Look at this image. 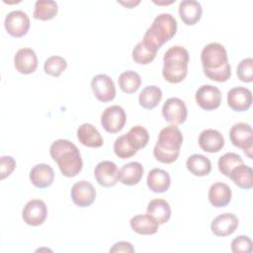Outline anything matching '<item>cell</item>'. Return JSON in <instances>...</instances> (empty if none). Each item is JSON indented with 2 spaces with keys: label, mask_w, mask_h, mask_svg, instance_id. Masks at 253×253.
<instances>
[{
  "label": "cell",
  "mask_w": 253,
  "mask_h": 253,
  "mask_svg": "<svg viewBox=\"0 0 253 253\" xmlns=\"http://www.w3.org/2000/svg\"><path fill=\"white\" fill-rule=\"evenodd\" d=\"M201 61L205 75L216 82H225L231 76V67L228 63L227 52L218 42L207 44L201 52Z\"/></svg>",
  "instance_id": "obj_1"
},
{
  "label": "cell",
  "mask_w": 253,
  "mask_h": 253,
  "mask_svg": "<svg viewBox=\"0 0 253 253\" xmlns=\"http://www.w3.org/2000/svg\"><path fill=\"white\" fill-rule=\"evenodd\" d=\"M49 154L65 177H75L82 170L83 161L80 151L73 142L67 139L53 141L49 148Z\"/></svg>",
  "instance_id": "obj_2"
},
{
  "label": "cell",
  "mask_w": 253,
  "mask_h": 253,
  "mask_svg": "<svg viewBox=\"0 0 253 253\" xmlns=\"http://www.w3.org/2000/svg\"><path fill=\"white\" fill-rule=\"evenodd\" d=\"M183 142V134L178 126L170 125L159 132L153 148V156L159 162L170 164L177 160Z\"/></svg>",
  "instance_id": "obj_3"
},
{
  "label": "cell",
  "mask_w": 253,
  "mask_h": 253,
  "mask_svg": "<svg viewBox=\"0 0 253 253\" xmlns=\"http://www.w3.org/2000/svg\"><path fill=\"white\" fill-rule=\"evenodd\" d=\"M189 52L181 45L171 46L163 56L162 75L170 83L182 82L188 73Z\"/></svg>",
  "instance_id": "obj_4"
},
{
  "label": "cell",
  "mask_w": 253,
  "mask_h": 253,
  "mask_svg": "<svg viewBox=\"0 0 253 253\" xmlns=\"http://www.w3.org/2000/svg\"><path fill=\"white\" fill-rule=\"evenodd\" d=\"M176 32V19L169 13H162L154 18L151 26L146 30L142 42L158 50L175 36Z\"/></svg>",
  "instance_id": "obj_5"
},
{
  "label": "cell",
  "mask_w": 253,
  "mask_h": 253,
  "mask_svg": "<svg viewBox=\"0 0 253 253\" xmlns=\"http://www.w3.org/2000/svg\"><path fill=\"white\" fill-rule=\"evenodd\" d=\"M229 138L234 146L242 149L248 157H252L253 130L250 125L246 123H237L233 125L229 130Z\"/></svg>",
  "instance_id": "obj_6"
},
{
  "label": "cell",
  "mask_w": 253,
  "mask_h": 253,
  "mask_svg": "<svg viewBox=\"0 0 253 253\" xmlns=\"http://www.w3.org/2000/svg\"><path fill=\"white\" fill-rule=\"evenodd\" d=\"M126 122V112L119 105H113L106 108L101 115V125L103 128L110 133L121 131L124 128Z\"/></svg>",
  "instance_id": "obj_7"
},
{
  "label": "cell",
  "mask_w": 253,
  "mask_h": 253,
  "mask_svg": "<svg viewBox=\"0 0 253 253\" xmlns=\"http://www.w3.org/2000/svg\"><path fill=\"white\" fill-rule=\"evenodd\" d=\"M4 27L10 36L14 38L24 37L30 29L29 16L21 10L11 11L5 17Z\"/></svg>",
  "instance_id": "obj_8"
},
{
  "label": "cell",
  "mask_w": 253,
  "mask_h": 253,
  "mask_svg": "<svg viewBox=\"0 0 253 253\" xmlns=\"http://www.w3.org/2000/svg\"><path fill=\"white\" fill-rule=\"evenodd\" d=\"M47 216V208L43 201L34 199L29 201L22 211L24 221L32 226H39L42 224Z\"/></svg>",
  "instance_id": "obj_9"
},
{
  "label": "cell",
  "mask_w": 253,
  "mask_h": 253,
  "mask_svg": "<svg viewBox=\"0 0 253 253\" xmlns=\"http://www.w3.org/2000/svg\"><path fill=\"white\" fill-rule=\"evenodd\" d=\"M162 116L171 125H182L188 116L187 107L179 98H169L162 107Z\"/></svg>",
  "instance_id": "obj_10"
},
{
  "label": "cell",
  "mask_w": 253,
  "mask_h": 253,
  "mask_svg": "<svg viewBox=\"0 0 253 253\" xmlns=\"http://www.w3.org/2000/svg\"><path fill=\"white\" fill-rule=\"evenodd\" d=\"M91 88L98 101L107 103L115 99L116 87L114 81L106 74H98L92 78Z\"/></svg>",
  "instance_id": "obj_11"
},
{
  "label": "cell",
  "mask_w": 253,
  "mask_h": 253,
  "mask_svg": "<svg viewBox=\"0 0 253 253\" xmlns=\"http://www.w3.org/2000/svg\"><path fill=\"white\" fill-rule=\"evenodd\" d=\"M195 99L202 109L212 111L217 109L221 103V92L215 86L203 85L197 90Z\"/></svg>",
  "instance_id": "obj_12"
},
{
  "label": "cell",
  "mask_w": 253,
  "mask_h": 253,
  "mask_svg": "<svg viewBox=\"0 0 253 253\" xmlns=\"http://www.w3.org/2000/svg\"><path fill=\"white\" fill-rule=\"evenodd\" d=\"M120 170L117 165L109 160L99 162L94 169V176L99 185L110 188L115 186L119 181Z\"/></svg>",
  "instance_id": "obj_13"
},
{
  "label": "cell",
  "mask_w": 253,
  "mask_h": 253,
  "mask_svg": "<svg viewBox=\"0 0 253 253\" xmlns=\"http://www.w3.org/2000/svg\"><path fill=\"white\" fill-rule=\"evenodd\" d=\"M72 202L80 208L91 206L96 199V190L94 186L85 180L76 182L71 188Z\"/></svg>",
  "instance_id": "obj_14"
},
{
  "label": "cell",
  "mask_w": 253,
  "mask_h": 253,
  "mask_svg": "<svg viewBox=\"0 0 253 253\" xmlns=\"http://www.w3.org/2000/svg\"><path fill=\"white\" fill-rule=\"evenodd\" d=\"M239 220L237 216L231 212H225L213 218L211 224V232L220 237L231 235L238 227Z\"/></svg>",
  "instance_id": "obj_15"
},
{
  "label": "cell",
  "mask_w": 253,
  "mask_h": 253,
  "mask_svg": "<svg viewBox=\"0 0 253 253\" xmlns=\"http://www.w3.org/2000/svg\"><path fill=\"white\" fill-rule=\"evenodd\" d=\"M252 104V93L248 88L238 86L227 93V105L235 112L247 111Z\"/></svg>",
  "instance_id": "obj_16"
},
{
  "label": "cell",
  "mask_w": 253,
  "mask_h": 253,
  "mask_svg": "<svg viewBox=\"0 0 253 253\" xmlns=\"http://www.w3.org/2000/svg\"><path fill=\"white\" fill-rule=\"evenodd\" d=\"M14 66L22 74H31L38 67V57L36 52L30 47L20 48L14 56Z\"/></svg>",
  "instance_id": "obj_17"
},
{
  "label": "cell",
  "mask_w": 253,
  "mask_h": 253,
  "mask_svg": "<svg viewBox=\"0 0 253 253\" xmlns=\"http://www.w3.org/2000/svg\"><path fill=\"white\" fill-rule=\"evenodd\" d=\"M199 146L205 152L215 153L224 146L223 135L216 129L208 128L203 130L198 138Z\"/></svg>",
  "instance_id": "obj_18"
},
{
  "label": "cell",
  "mask_w": 253,
  "mask_h": 253,
  "mask_svg": "<svg viewBox=\"0 0 253 253\" xmlns=\"http://www.w3.org/2000/svg\"><path fill=\"white\" fill-rule=\"evenodd\" d=\"M178 12L181 20L185 25L193 26L201 20L203 8L200 2L198 1L183 0L179 4Z\"/></svg>",
  "instance_id": "obj_19"
},
{
  "label": "cell",
  "mask_w": 253,
  "mask_h": 253,
  "mask_svg": "<svg viewBox=\"0 0 253 253\" xmlns=\"http://www.w3.org/2000/svg\"><path fill=\"white\" fill-rule=\"evenodd\" d=\"M30 180L32 184L40 189L49 187L54 180L53 169L44 163L35 165L30 171Z\"/></svg>",
  "instance_id": "obj_20"
},
{
  "label": "cell",
  "mask_w": 253,
  "mask_h": 253,
  "mask_svg": "<svg viewBox=\"0 0 253 253\" xmlns=\"http://www.w3.org/2000/svg\"><path fill=\"white\" fill-rule=\"evenodd\" d=\"M129 225L134 232L141 235L155 234L159 227L158 221L148 213L132 216L129 220Z\"/></svg>",
  "instance_id": "obj_21"
},
{
  "label": "cell",
  "mask_w": 253,
  "mask_h": 253,
  "mask_svg": "<svg viewBox=\"0 0 253 253\" xmlns=\"http://www.w3.org/2000/svg\"><path fill=\"white\" fill-rule=\"evenodd\" d=\"M79 142L87 147H101L104 143L103 137L98 129L91 124H82L77 129Z\"/></svg>",
  "instance_id": "obj_22"
},
{
  "label": "cell",
  "mask_w": 253,
  "mask_h": 253,
  "mask_svg": "<svg viewBox=\"0 0 253 253\" xmlns=\"http://www.w3.org/2000/svg\"><path fill=\"white\" fill-rule=\"evenodd\" d=\"M231 189L222 182L213 183L209 190V201L215 208H223L231 201Z\"/></svg>",
  "instance_id": "obj_23"
},
{
  "label": "cell",
  "mask_w": 253,
  "mask_h": 253,
  "mask_svg": "<svg viewBox=\"0 0 253 253\" xmlns=\"http://www.w3.org/2000/svg\"><path fill=\"white\" fill-rule=\"evenodd\" d=\"M146 183L150 191L154 193H164L169 189L171 179L169 173L165 170L160 168H154L149 171Z\"/></svg>",
  "instance_id": "obj_24"
},
{
  "label": "cell",
  "mask_w": 253,
  "mask_h": 253,
  "mask_svg": "<svg viewBox=\"0 0 253 253\" xmlns=\"http://www.w3.org/2000/svg\"><path fill=\"white\" fill-rule=\"evenodd\" d=\"M144 169L139 162H129L125 164L119 174V181L126 186H133L140 182Z\"/></svg>",
  "instance_id": "obj_25"
},
{
  "label": "cell",
  "mask_w": 253,
  "mask_h": 253,
  "mask_svg": "<svg viewBox=\"0 0 253 253\" xmlns=\"http://www.w3.org/2000/svg\"><path fill=\"white\" fill-rule=\"evenodd\" d=\"M147 213L154 217L159 224L166 223L171 216V208L163 199H154L148 203Z\"/></svg>",
  "instance_id": "obj_26"
},
{
  "label": "cell",
  "mask_w": 253,
  "mask_h": 253,
  "mask_svg": "<svg viewBox=\"0 0 253 253\" xmlns=\"http://www.w3.org/2000/svg\"><path fill=\"white\" fill-rule=\"evenodd\" d=\"M233 183L241 189H251L253 186V171L252 168L244 163L234 167L229 175Z\"/></svg>",
  "instance_id": "obj_27"
},
{
  "label": "cell",
  "mask_w": 253,
  "mask_h": 253,
  "mask_svg": "<svg viewBox=\"0 0 253 253\" xmlns=\"http://www.w3.org/2000/svg\"><path fill=\"white\" fill-rule=\"evenodd\" d=\"M186 167L195 176H206L211 171V160L202 154H193L186 161Z\"/></svg>",
  "instance_id": "obj_28"
},
{
  "label": "cell",
  "mask_w": 253,
  "mask_h": 253,
  "mask_svg": "<svg viewBox=\"0 0 253 253\" xmlns=\"http://www.w3.org/2000/svg\"><path fill=\"white\" fill-rule=\"evenodd\" d=\"M162 99V91L155 85H149L142 89L138 96L139 105L146 109L152 110L158 106Z\"/></svg>",
  "instance_id": "obj_29"
},
{
  "label": "cell",
  "mask_w": 253,
  "mask_h": 253,
  "mask_svg": "<svg viewBox=\"0 0 253 253\" xmlns=\"http://www.w3.org/2000/svg\"><path fill=\"white\" fill-rule=\"evenodd\" d=\"M58 12V6L52 0H38L35 3V10L33 16L37 20L47 21L53 19Z\"/></svg>",
  "instance_id": "obj_30"
},
{
  "label": "cell",
  "mask_w": 253,
  "mask_h": 253,
  "mask_svg": "<svg viewBox=\"0 0 253 253\" xmlns=\"http://www.w3.org/2000/svg\"><path fill=\"white\" fill-rule=\"evenodd\" d=\"M119 86L123 92L126 94L135 93L141 84V78L135 71L126 70L119 76Z\"/></svg>",
  "instance_id": "obj_31"
},
{
  "label": "cell",
  "mask_w": 253,
  "mask_h": 253,
  "mask_svg": "<svg viewBox=\"0 0 253 253\" xmlns=\"http://www.w3.org/2000/svg\"><path fill=\"white\" fill-rule=\"evenodd\" d=\"M156 53H157V50L155 48L149 46L148 44H146L141 41L133 47L131 55L134 62L145 65L153 61V59L156 56Z\"/></svg>",
  "instance_id": "obj_32"
},
{
  "label": "cell",
  "mask_w": 253,
  "mask_h": 253,
  "mask_svg": "<svg viewBox=\"0 0 253 253\" xmlns=\"http://www.w3.org/2000/svg\"><path fill=\"white\" fill-rule=\"evenodd\" d=\"M132 146L138 151L145 147L149 141V133L147 129L141 126H132L127 133H126Z\"/></svg>",
  "instance_id": "obj_33"
},
{
  "label": "cell",
  "mask_w": 253,
  "mask_h": 253,
  "mask_svg": "<svg viewBox=\"0 0 253 253\" xmlns=\"http://www.w3.org/2000/svg\"><path fill=\"white\" fill-rule=\"evenodd\" d=\"M242 163H244V162L240 155H238L234 152H227L219 157L217 166H218V170L221 172V174H223L224 176L229 178L231 170L234 167H236Z\"/></svg>",
  "instance_id": "obj_34"
},
{
  "label": "cell",
  "mask_w": 253,
  "mask_h": 253,
  "mask_svg": "<svg viewBox=\"0 0 253 253\" xmlns=\"http://www.w3.org/2000/svg\"><path fill=\"white\" fill-rule=\"evenodd\" d=\"M114 152L119 158L126 159L133 156L137 152V150L132 146L126 134H123L115 140Z\"/></svg>",
  "instance_id": "obj_35"
},
{
  "label": "cell",
  "mask_w": 253,
  "mask_h": 253,
  "mask_svg": "<svg viewBox=\"0 0 253 253\" xmlns=\"http://www.w3.org/2000/svg\"><path fill=\"white\" fill-rule=\"evenodd\" d=\"M67 67V62L62 56L52 55L48 57L43 64V70L46 74L58 77Z\"/></svg>",
  "instance_id": "obj_36"
},
{
  "label": "cell",
  "mask_w": 253,
  "mask_h": 253,
  "mask_svg": "<svg viewBox=\"0 0 253 253\" xmlns=\"http://www.w3.org/2000/svg\"><path fill=\"white\" fill-rule=\"evenodd\" d=\"M252 70H253V59L251 57L242 59L238 63L237 69H236V74L238 79L245 83L252 82L253 80Z\"/></svg>",
  "instance_id": "obj_37"
},
{
  "label": "cell",
  "mask_w": 253,
  "mask_h": 253,
  "mask_svg": "<svg viewBox=\"0 0 253 253\" xmlns=\"http://www.w3.org/2000/svg\"><path fill=\"white\" fill-rule=\"evenodd\" d=\"M231 250L234 253H250L252 251V241L246 235H239L231 241Z\"/></svg>",
  "instance_id": "obj_38"
},
{
  "label": "cell",
  "mask_w": 253,
  "mask_h": 253,
  "mask_svg": "<svg viewBox=\"0 0 253 253\" xmlns=\"http://www.w3.org/2000/svg\"><path fill=\"white\" fill-rule=\"evenodd\" d=\"M16 168V161L12 156H2L0 158V178L1 180L10 176Z\"/></svg>",
  "instance_id": "obj_39"
},
{
  "label": "cell",
  "mask_w": 253,
  "mask_h": 253,
  "mask_svg": "<svg viewBox=\"0 0 253 253\" xmlns=\"http://www.w3.org/2000/svg\"><path fill=\"white\" fill-rule=\"evenodd\" d=\"M120 253V252H126V253H132L134 252V248L131 243L126 242V241H119L115 243L111 248H110V253Z\"/></svg>",
  "instance_id": "obj_40"
},
{
  "label": "cell",
  "mask_w": 253,
  "mask_h": 253,
  "mask_svg": "<svg viewBox=\"0 0 253 253\" xmlns=\"http://www.w3.org/2000/svg\"><path fill=\"white\" fill-rule=\"evenodd\" d=\"M139 2L140 1H136V2H133V1H130V2H120L121 4H123V5H125V6H126L127 8H132L133 6H135L136 4H139Z\"/></svg>",
  "instance_id": "obj_41"
}]
</instances>
